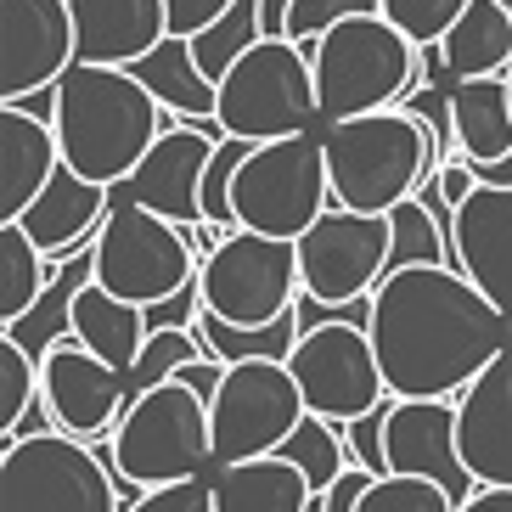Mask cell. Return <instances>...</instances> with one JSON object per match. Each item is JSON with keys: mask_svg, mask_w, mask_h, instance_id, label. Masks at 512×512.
<instances>
[{"mask_svg": "<svg viewBox=\"0 0 512 512\" xmlns=\"http://www.w3.org/2000/svg\"><path fill=\"white\" fill-rule=\"evenodd\" d=\"M366 332L394 400H456L512 344V316L462 265H406L372 287Z\"/></svg>", "mask_w": 512, "mask_h": 512, "instance_id": "6da1fadb", "label": "cell"}, {"mask_svg": "<svg viewBox=\"0 0 512 512\" xmlns=\"http://www.w3.org/2000/svg\"><path fill=\"white\" fill-rule=\"evenodd\" d=\"M51 124H57L62 164L119 192L152 152V141L175 124V113L141 85L136 68L74 62L51 91Z\"/></svg>", "mask_w": 512, "mask_h": 512, "instance_id": "7a4b0ae2", "label": "cell"}, {"mask_svg": "<svg viewBox=\"0 0 512 512\" xmlns=\"http://www.w3.org/2000/svg\"><path fill=\"white\" fill-rule=\"evenodd\" d=\"M321 141H327L332 203L361 214H389L394 203L417 197V186L445 164L434 124L422 113H406V107L321 124Z\"/></svg>", "mask_w": 512, "mask_h": 512, "instance_id": "3957f363", "label": "cell"}, {"mask_svg": "<svg viewBox=\"0 0 512 512\" xmlns=\"http://www.w3.org/2000/svg\"><path fill=\"white\" fill-rule=\"evenodd\" d=\"M310 62H316L321 124L400 107L406 96H417L422 68H428L422 46L389 12H355L344 23H332L310 46Z\"/></svg>", "mask_w": 512, "mask_h": 512, "instance_id": "277c9868", "label": "cell"}, {"mask_svg": "<svg viewBox=\"0 0 512 512\" xmlns=\"http://www.w3.org/2000/svg\"><path fill=\"white\" fill-rule=\"evenodd\" d=\"M107 462H113L124 490L203 479L214 467L209 400L186 377H164L152 389H136L113 439H107Z\"/></svg>", "mask_w": 512, "mask_h": 512, "instance_id": "5b68a950", "label": "cell"}, {"mask_svg": "<svg viewBox=\"0 0 512 512\" xmlns=\"http://www.w3.org/2000/svg\"><path fill=\"white\" fill-rule=\"evenodd\" d=\"M113 462L68 428L0 434V512H124Z\"/></svg>", "mask_w": 512, "mask_h": 512, "instance_id": "8992f818", "label": "cell"}, {"mask_svg": "<svg viewBox=\"0 0 512 512\" xmlns=\"http://www.w3.org/2000/svg\"><path fill=\"white\" fill-rule=\"evenodd\" d=\"M214 124L242 141H276V136L316 130L321 96H316V62H310V51L293 46L287 34H265L259 46H248L231 62V74L220 79Z\"/></svg>", "mask_w": 512, "mask_h": 512, "instance_id": "52a82bcc", "label": "cell"}, {"mask_svg": "<svg viewBox=\"0 0 512 512\" xmlns=\"http://www.w3.org/2000/svg\"><path fill=\"white\" fill-rule=\"evenodd\" d=\"M231 209H237V226L299 242L332 209V175H327L321 130L254 141V152L237 169V186H231Z\"/></svg>", "mask_w": 512, "mask_h": 512, "instance_id": "ba28073f", "label": "cell"}, {"mask_svg": "<svg viewBox=\"0 0 512 512\" xmlns=\"http://www.w3.org/2000/svg\"><path fill=\"white\" fill-rule=\"evenodd\" d=\"M197 248L186 242V231L175 220H164L158 209H141V203H113L91 242V276L119 293L130 304H164L175 299L181 287L197 282Z\"/></svg>", "mask_w": 512, "mask_h": 512, "instance_id": "9c48e42d", "label": "cell"}, {"mask_svg": "<svg viewBox=\"0 0 512 512\" xmlns=\"http://www.w3.org/2000/svg\"><path fill=\"white\" fill-rule=\"evenodd\" d=\"M197 293H203V310L237 321V327H271L304 293L299 242L265 237L248 226L226 231L220 248L197 265Z\"/></svg>", "mask_w": 512, "mask_h": 512, "instance_id": "30bf717a", "label": "cell"}, {"mask_svg": "<svg viewBox=\"0 0 512 512\" xmlns=\"http://www.w3.org/2000/svg\"><path fill=\"white\" fill-rule=\"evenodd\" d=\"M287 366H293V377L304 389V406L316 417L355 422L394 400L389 383H383V366H377L372 332H366V299L349 304L344 316H327L316 327H304Z\"/></svg>", "mask_w": 512, "mask_h": 512, "instance_id": "8fae6325", "label": "cell"}, {"mask_svg": "<svg viewBox=\"0 0 512 512\" xmlns=\"http://www.w3.org/2000/svg\"><path fill=\"white\" fill-rule=\"evenodd\" d=\"M304 417H310V406H304V389L287 361H231L209 400L214 467L276 456Z\"/></svg>", "mask_w": 512, "mask_h": 512, "instance_id": "7c38bea8", "label": "cell"}, {"mask_svg": "<svg viewBox=\"0 0 512 512\" xmlns=\"http://www.w3.org/2000/svg\"><path fill=\"white\" fill-rule=\"evenodd\" d=\"M389 248H394L389 214H361L332 203L299 237L304 299L327 304V310H349V304L372 299V287L389 276Z\"/></svg>", "mask_w": 512, "mask_h": 512, "instance_id": "4fadbf2b", "label": "cell"}, {"mask_svg": "<svg viewBox=\"0 0 512 512\" xmlns=\"http://www.w3.org/2000/svg\"><path fill=\"white\" fill-rule=\"evenodd\" d=\"M130 394H136L130 372H119L96 349H85L68 327L46 338V349H40V406L51 411L57 428H68L79 439L113 434Z\"/></svg>", "mask_w": 512, "mask_h": 512, "instance_id": "5bb4252c", "label": "cell"}, {"mask_svg": "<svg viewBox=\"0 0 512 512\" xmlns=\"http://www.w3.org/2000/svg\"><path fill=\"white\" fill-rule=\"evenodd\" d=\"M79 62L68 0H0V102H29L57 91Z\"/></svg>", "mask_w": 512, "mask_h": 512, "instance_id": "9a60e30c", "label": "cell"}, {"mask_svg": "<svg viewBox=\"0 0 512 512\" xmlns=\"http://www.w3.org/2000/svg\"><path fill=\"white\" fill-rule=\"evenodd\" d=\"M226 136L220 124H186L175 119L164 136L152 141V152L136 164V175L119 186L130 203L158 209L175 226H197L203 220V169L214 158V141Z\"/></svg>", "mask_w": 512, "mask_h": 512, "instance_id": "2e32d148", "label": "cell"}, {"mask_svg": "<svg viewBox=\"0 0 512 512\" xmlns=\"http://www.w3.org/2000/svg\"><path fill=\"white\" fill-rule=\"evenodd\" d=\"M383 462L389 473H417V479H439L467 501L479 484L462 467L456 451V400H389L383 411Z\"/></svg>", "mask_w": 512, "mask_h": 512, "instance_id": "e0dca14e", "label": "cell"}, {"mask_svg": "<svg viewBox=\"0 0 512 512\" xmlns=\"http://www.w3.org/2000/svg\"><path fill=\"white\" fill-rule=\"evenodd\" d=\"M456 451L479 490H512V344L456 394Z\"/></svg>", "mask_w": 512, "mask_h": 512, "instance_id": "ac0fdd59", "label": "cell"}, {"mask_svg": "<svg viewBox=\"0 0 512 512\" xmlns=\"http://www.w3.org/2000/svg\"><path fill=\"white\" fill-rule=\"evenodd\" d=\"M451 254L512 316V186H473L451 226Z\"/></svg>", "mask_w": 512, "mask_h": 512, "instance_id": "d6986e66", "label": "cell"}, {"mask_svg": "<svg viewBox=\"0 0 512 512\" xmlns=\"http://www.w3.org/2000/svg\"><path fill=\"white\" fill-rule=\"evenodd\" d=\"M79 34V62L130 68L152 46L169 40V6L164 0H68Z\"/></svg>", "mask_w": 512, "mask_h": 512, "instance_id": "ffe728a7", "label": "cell"}, {"mask_svg": "<svg viewBox=\"0 0 512 512\" xmlns=\"http://www.w3.org/2000/svg\"><path fill=\"white\" fill-rule=\"evenodd\" d=\"M57 169V124L34 119L23 102H0V220H23V209L46 192Z\"/></svg>", "mask_w": 512, "mask_h": 512, "instance_id": "44dd1931", "label": "cell"}, {"mask_svg": "<svg viewBox=\"0 0 512 512\" xmlns=\"http://www.w3.org/2000/svg\"><path fill=\"white\" fill-rule=\"evenodd\" d=\"M62 327L74 332L85 349H96L102 361H113L119 372H136L141 349H147V338H152V310L119 299V293H107L96 276H85V282L68 293V304H62Z\"/></svg>", "mask_w": 512, "mask_h": 512, "instance_id": "7402d4cb", "label": "cell"}, {"mask_svg": "<svg viewBox=\"0 0 512 512\" xmlns=\"http://www.w3.org/2000/svg\"><path fill=\"white\" fill-rule=\"evenodd\" d=\"M107 209H113V186H96V181H85V175H74V169L62 164L46 192L23 209V226H29V237L40 242L51 259H68V254H79L85 242H96Z\"/></svg>", "mask_w": 512, "mask_h": 512, "instance_id": "603a6c76", "label": "cell"}, {"mask_svg": "<svg viewBox=\"0 0 512 512\" xmlns=\"http://www.w3.org/2000/svg\"><path fill=\"white\" fill-rule=\"evenodd\" d=\"M214 512H316V484L293 456H248L209 473Z\"/></svg>", "mask_w": 512, "mask_h": 512, "instance_id": "cb8c5ba5", "label": "cell"}, {"mask_svg": "<svg viewBox=\"0 0 512 512\" xmlns=\"http://www.w3.org/2000/svg\"><path fill=\"white\" fill-rule=\"evenodd\" d=\"M445 113H451V141L462 158L496 164V158L512 152V79L507 74L451 79Z\"/></svg>", "mask_w": 512, "mask_h": 512, "instance_id": "d4e9b609", "label": "cell"}, {"mask_svg": "<svg viewBox=\"0 0 512 512\" xmlns=\"http://www.w3.org/2000/svg\"><path fill=\"white\" fill-rule=\"evenodd\" d=\"M434 57L451 79H479L512 68V6L507 0H467V12L434 46Z\"/></svg>", "mask_w": 512, "mask_h": 512, "instance_id": "484cf974", "label": "cell"}, {"mask_svg": "<svg viewBox=\"0 0 512 512\" xmlns=\"http://www.w3.org/2000/svg\"><path fill=\"white\" fill-rule=\"evenodd\" d=\"M136 68V79L147 85L158 102L175 113V119L186 124H214V102H220V85H214L203 68H197L192 57V40H181V34H169L164 46H152L141 62H130Z\"/></svg>", "mask_w": 512, "mask_h": 512, "instance_id": "4316f807", "label": "cell"}, {"mask_svg": "<svg viewBox=\"0 0 512 512\" xmlns=\"http://www.w3.org/2000/svg\"><path fill=\"white\" fill-rule=\"evenodd\" d=\"M51 276H57V259L29 237V226L0 220V332H17L34 316Z\"/></svg>", "mask_w": 512, "mask_h": 512, "instance_id": "83f0119b", "label": "cell"}, {"mask_svg": "<svg viewBox=\"0 0 512 512\" xmlns=\"http://www.w3.org/2000/svg\"><path fill=\"white\" fill-rule=\"evenodd\" d=\"M299 310H287L282 321H271V327H237V321L214 316V310H203L197 316V338L209 344V355H220V361H287L293 355V344H299Z\"/></svg>", "mask_w": 512, "mask_h": 512, "instance_id": "f1b7e54d", "label": "cell"}, {"mask_svg": "<svg viewBox=\"0 0 512 512\" xmlns=\"http://www.w3.org/2000/svg\"><path fill=\"white\" fill-rule=\"evenodd\" d=\"M394 226V248H389V271H406V265H456L451 254V231L434 220V209L422 197H406L389 209Z\"/></svg>", "mask_w": 512, "mask_h": 512, "instance_id": "f546056e", "label": "cell"}, {"mask_svg": "<svg viewBox=\"0 0 512 512\" xmlns=\"http://www.w3.org/2000/svg\"><path fill=\"white\" fill-rule=\"evenodd\" d=\"M259 40H265V12H259V0H231V12L192 40V57H197V68L220 85V79L231 74V62L248 46H259Z\"/></svg>", "mask_w": 512, "mask_h": 512, "instance_id": "4dcf8cb0", "label": "cell"}, {"mask_svg": "<svg viewBox=\"0 0 512 512\" xmlns=\"http://www.w3.org/2000/svg\"><path fill=\"white\" fill-rule=\"evenodd\" d=\"M282 456H293V462L304 467V479L316 484V496L344 473V467H355V456H349V428L332 422V417H316V411L293 428V439L282 445Z\"/></svg>", "mask_w": 512, "mask_h": 512, "instance_id": "1f68e13d", "label": "cell"}, {"mask_svg": "<svg viewBox=\"0 0 512 512\" xmlns=\"http://www.w3.org/2000/svg\"><path fill=\"white\" fill-rule=\"evenodd\" d=\"M34 400H40V361L29 355L23 332H0V434H17Z\"/></svg>", "mask_w": 512, "mask_h": 512, "instance_id": "d6a6232c", "label": "cell"}, {"mask_svg": "<svg viewBox=\"0 0 512 512\" xmlns=\"http://www.w3.org/2000/svg\"><path fill=\"white\" fill-rule=\"evenodd\" d=\"M456 490L439 479H417V473H377L361 490V512H456Z\"/></svg>", "mask_w": 512, "mask_h": 512, "instance_id": "836d02e7", "label": "cell"}, {"mask_svg": "<svg viewBox=\"0 0 512 512\" xmlns=\"http://www.w3.org/2000/svg\"><path fill=\"white\" fill-rule=\"evenodd\" d=\"M192 361H220V355H209V344L197 338V327H152L136 372H130V389H152V383L175 377L181 366H192Z\"/></svg>", "mask_w": 512, "mask_h": 512, "instance_id": "e575fe53", "label": "cell"}, {"mask_svg": "<svg viewBox=\"0 0 512 512\" xmlns=\"http://www.w3.org/2000/svg\"><path fill=\"white\" fill-rule=\"evenodd\" d=\"M248 152H254V141H242V136H220V141H214V158H209V169H203V220H209L214 231H237L231 186H237V169H242Z\"/></svg>", "mask_w": 512, "mask_h": 512, "instance_id": "d590c367", "label": "cell"}, {"mask_svg": "<svg viewBox=\"0 0 512 512\" xmlns=\"http://www.w3.org/2000/svg\"><path fill=\"white\" fill-rule=\"evenodd\" d=\"M383 12L428 51V46H439V40L451 34V23L467 12V0H383Z\"/></svg>", "mask_w": 512, "mask_h": 512, "instance_id": "8d00e7d4", "label": "cell"}, {"mask_svg": "<svg viewBox=\"0 0 512 512\" xmlns=\"http://www.w3.org/2000/svg\"><path fill=\"white\" fill-rule=\"evenodd\" d=\"M355 12H383V0H293L282 34L293 40V46L310 51L332 23H344V17H355Z\"/></svg>", "mask_w": 512, "mask_h": 512, "instance_id": "74e56055", "label": "cell"}, {"mask_svg": "<svg viewBox=\"0 0 512 512\" xmlns=\"http://www.w3.org/2000/svg\"><path fill=\"white\" fill-rule=\"evenodd\" d=\"M124 512H214V479H181V484H152L124 501Z\"/></svg>", "mask_w": 512, "mask_h": 512, "instance_id": "f35d334b", "label": "cell"}, {"mask_svg": "<svg viewBox=\"0 0 512 512\" xmlns=\"http://www.w3.org/2000/svg\"><path fill=\"white\" fill-rule=\"evenodd\" d=\"M383 411L389 406H377V411H366V417L344 422L349 428V456H355L361 467H372V473H389V462H383Z\"/></svg>", "mask_w": 512, "mask_h": 512, "instance_id": "ab89813d", "label": "cell"}, {"mask_svg": "<svg viewBox=\"0 0 512 512\" xmlns=\"http://www.w3.org/2000/svg\"><path fill=\"white\" fill-rule=\"evenodd\" d=\"M169 6V34H181V40H197V34L220 23L231 12V0H164Z\"/></svg>", "mask_w": 512, "mask_h": 512, "instance_id": "60d3db41", "label": "cell"}, {"mask_svg": "<svg viewBox=\"0 0 512 512\" xmlns=\"http://www.w3.org/2000/svg\"><path fill=\"white\" fill-rule=\"evenodd\" d=\"M372 479H377V473H372V467H361V462L344 467V473H338V479L316 496V512H361V490Z\"/></svg>", "mask_w": 512, "mask_h": 512, "instance_id": "b9f144b4", "label": "cell"}, {"mask_svg": "<svg viewBox=\"0 0 512 512\" xmlns=\"http://www.w3.org/2000/svg\"><path fill=\"white\" fill-rule=\"evenodd\" d=\"M467 164H473V158H467ZM473 175H479L484 186H512V152L496 158V164H473Z\"/></svg>", "mask_w": 512, "mask_h": 512, "instance_id": "7bdbcfd3", "label": "cell"}, {"mask_svg": "<svg viewBox=\"0 0 512 512\" xmlns=\"http://www.w3.org/2000/svg\"><path fill=\"white\" fill-rule=\"evenodd\" d=\"M259 12H265V34H282L287 29V12H293V0H259Z\"/></svg>", "mask_w": 512, "mask_h": 512, "instance_id": "ee69618b", "label": "cell"}, {"mask_svg": "<svg viewBox=\"0 0 512 512\" xmlns=\"http://www.w3.org/2000/svg\"><path fill=\"white\" fill-rule=\"evenodd\" d=\"M507 6H512V0H507Z\"/></svg>", "mask_w": 512, "mask_h": 512, "instance_id": "f6af8a7d", "label": "cell"}]
</instances>
